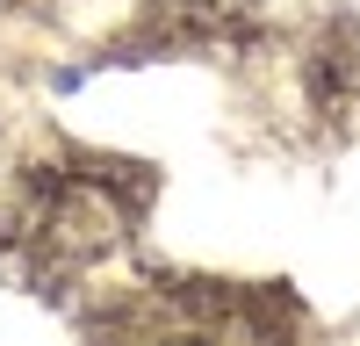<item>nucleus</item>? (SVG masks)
I'll return each mask as SVG.
<instances>
[]
</instances>
